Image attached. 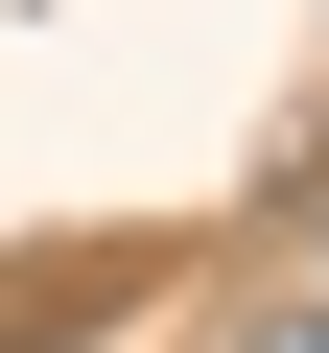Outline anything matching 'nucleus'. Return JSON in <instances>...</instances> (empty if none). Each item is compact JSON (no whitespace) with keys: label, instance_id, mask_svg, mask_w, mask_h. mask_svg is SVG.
<instances>
[{"label":"nucleus","instance_id":"nucleus-1","mask_svg":"<svg viewBox=\"0 0 329 353\" xmlns=\"http://www.w3.org/2000/svg\"><path fill=\"white\" fill-rule=\"evenodd\" d=\"M212 353H329V306H235V330H212Z\"/></svg>","mask_w":329,"mask_h":353}]
</instances>
